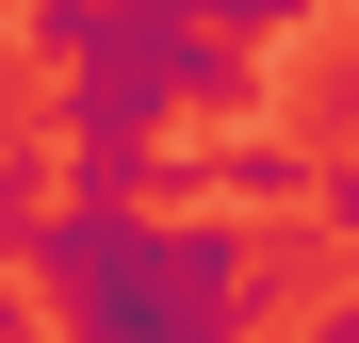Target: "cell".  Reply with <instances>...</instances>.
<instances>
[{
  "mask_svg": "<svg viewBox=\"0 0 359 343\" xmlns=\"http://www.w3.org/2000/svg\"><path fill=\"white\" fill-rule=\"evenodd\" d=\"M163 17H196V33H245V49H278V33H311L327 0H163Z\"/></svg>",
  "mask_w": 359,
  "mask_h": 343,
  "instance_id": "3957f363",
  "label": "cell"
},
{
  "mask_svg": "<svg viewBox=\"0 0 359 343\" xmlns=\"http://www.w3.org/2000/svg\"><path fill=\"white\" fill-rule=\"evenodd\" d=\"M294 213H311V246H359V147H327V163H311V196H294Z\"/></svg>",
  "mask_w": 359,
  "mask_h": 343,
  "instance_id": "277c9868",
  "label": "cell"
},
{
  "mask_svg": "<svg viewBox=\"0 0 359 343\" xmlns=\"http://www.w3.org/2000/svg\"><path fill=\"white\" fill-rule=\"evenodd\" d=\"M327 131H343V147H359V66H327Z\"/></svg>",
  "mask_w": 359,
  "mask_h": 343,
  "instance_id": "5b68a950",
  "label": "cell"
},
{
  "mask_svg": "<svg viewBox=\"0 0 359 343\" xmlns=\"http://www.w3.org/2000/svg\"><path fill=\"white\" fill-rule=\"evenodd\" d=\"M66 196V163H49V131H0V246H17V229Z\"/></svg>",
  "mask_w": 359,
  "mask_h": 343,
  "instance_id": "7a4b0ae2",
  "label": "cell"
},
{
  "mask_svg": "<svg viewBox=\"0 0 359 343\" xmlns=\"http://www.w3.org/2000/svg\"><path fill=\"white\" fill-rule=\"evenodd\" d=\"M0 262L49 311L33 343H245L262 327L245 213H196V196H49Z\"/></svg>",
  "mask_w": 359,
  "mask_h": 343,
  "instance_id": "6da1fadb",
  "label": "cell"
},
{
  "mask_svg": "<svg viewBox=\"0 0 359 343\" xmlns=\"http://www.w3.org/2000/svg\"><path fill=\"white\" fill-rule=\"evenodd\" d=\"M0 17H17V0H0Z\"/></svg>",
  "mask_w": 359,
  "mask_h": 343,
  "instance_id": "8992f818",
  "label": "cell"
}]
</instances>
